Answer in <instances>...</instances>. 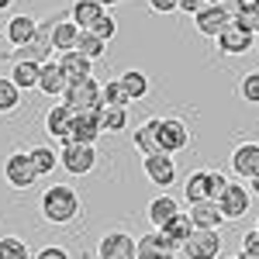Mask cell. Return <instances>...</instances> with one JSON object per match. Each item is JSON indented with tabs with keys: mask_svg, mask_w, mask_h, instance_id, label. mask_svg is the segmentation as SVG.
I'll list each match as a JSON object with an SVG mask.
<instances>
[{
	"mask_svg": "<svg viewBox=\"0 0 259 259\" xmlns=\"http://www.w3.org/2000/svg\"><path fill=\"white\" fill-rule=\"evenodd\" d=\"M159 232H162V235H166L169 242H173V245H177L180 252H183V245H187V239H190V235H194L197 228H194V221H190V214H183V211H180L177 218L169 221L166 228H159Z\"/></svg>",
	"mask_w": 259,
	"mask_h": 259,
	"instance_id": "22",
	"label": "cell"
},
{
	"mask_svg": "<svg viewBox=\"0 0 259 259\" xmlns=\"http://www.w3.org/2000/svg\"><path fill=\"white\" fill-rule=\"evenodd\" d=\"M100 135H104V107L73 111V132L66 145H94Z\"/></svg>",
	"mask_w": 259,
	"mask_h": 259,
	"instance_id": "2",
	"label": "cell"
},
{
	"mask_svg": "<svg viewBox=\"0 0 259 259\" xmlns=\"http://www.w3.org/2000/svg\"><path fill=\"white\" fill-rule=\"evenodd\" d=\"M256 232H259V221H256Z\"/></svg>",
	"mask_w": 259,
	"mask_h": 259,
	"instance_id": "46",
	"label": "cell"
},
{
	"mask_svg": "<svg viewBox=\"0 0 259 259\" xmlns=\"http://www.w3.org/2000/svg\"><path fill=\"white\" fill-rule=\"evenodd\" d=\"M124 124H128L124 107H104V132H121Z\"/></svg>",
	"mask_w": 259,
	"mask_h": 259,
	"instance_id": "34",
	"label": "cell"
},
{
	"mask_svg": "<svg viewBox=\"0 0 259 259\" xmlns=\"http://www.w3.org/2000/svg\"><path fill=\"white\" fill-rule=\"evenodd\" d=\"M249 194H252V197H259V177L249 180Z\"/></svg>",
	"mask_w": 259,
	"mask_h": 259,
	"instance_id": "42",
	"label": "cell"
},
{
	"mask_svg": "<svg viewBox=\"0 0 259 259\" xmlns=\"http://www.w3.org/2000/svg\"><path fill=\"white\" fill-rule=\"evenodd\" d=\"M62 104L73 107V111H90V107H104L100 100V83L90 76V80H80V83H69L66 94H62Z\"/></svg>",
	"mask_w": 259,
	"mask_h": 259,
	"instance_id": "4",
	"label": "cell"
},
{
	"mask_svg": "<svg viewBox=\"0 0 259 259\" xmlns=\"http://www.w3.org/2000/svg\"><path fill=\"white\" fill-rule=\"evenodd\" d=\"M59 166L73 177H87L97 166V152H94V145H62Z\"/></svg>",
	"mask_w": 259,
	"mask_h": 259,
	"instance_id": "7",
	"label": "cell"
},
{
	"mask_svg": "<svg viewBox=\"0 0 259 259\" xmlns=\"http://www.w3.org/2000/svg\"><path fill=\"white\" fill-rule=\"evenodd\" d=\"M97 259H139V239L128 232H107L97 242Z\"/></svg>",
	"mask_w": 259,
	"mask_h": 259,
	"instance_id": "6",
	"label": "cell"
},
{
	"mask_svg": "<svg viewBox=\"0 0 259 259\" xmlns=\"http://www.w3.org/2000/svg\"><path fill=\"white\" fill-rule=\"evenodd\" d=\"M38 35V18H31V14H18V18L7 21V41L21 49V45H28V41Z\"/></svg>",
	"mask_w": 259,
	"mask_h": 259,
	"instance_id": "15",
	"label": "cell"
},
{
	"mask_svg": "<svg viewBox=\"0 0 259 259\" xmlns=\"http://www.w3.org/2000/svg\"><path fill=\"white\" fill-rule=\"evenodd\" d=\"M45 132L56 135V139H62V145H66V142H69V132H73V107L56 104V107L45 114Z\"/></svg>",
	"mask_w": 259,
	"mask_h": 259,
	"instance_id": "16",
	"label": "cell"
},
{
	"mask_svg": "<svg viewBox=\"0 0 259 259\" xmlns=\"http://www.w3.org/2000/svg\"><path fill=\"white\" fill-rule=\"evenodd\" d=\"M100 18H104V7H100L97 0H76V4H73V14H69V21H73L80 31H94L100 24Z\"/></svg>",
	"mask_w": 259,
	"mask_h": 259,
	"instance_id": "18",
	"label": "cell"
},
{
	"mask_svg": "<svg viewBox=\"0 0 259 259\" xmlns=\"http://www.w3.org/2000/svg\"><path fill=\"white\" fill-rule=\"evenodd\" d=\"M76 41H80V28L73 24V21H56V28H52V49H59V52H73L76 49Z\"/></svg>",
	"mask_w": 259,
	"mask_h": 259,
	"instance_id": "23",
	"label": "cell"
},
{
	"mask_svg": "<svg viewBox=\"0 0 259 259\" xmlns=\"http://www.w3.org/2000/svg\"><path fill=\"white\" fill-rule=\"evenodd\" d=\"M100 7H111V4H121V0H97Z\"/></svg>",
	"mask_w": 259,
	"mask_h": 259,
	"instance_id": "43",
	"label": "cell"
},
{
	"mask_svg": "<svg viewBox=\"0 0 259 259\" xmlns=\"http://www.w3.org/2000/svg\"><path fill=\"white\" fill-rule=\"evenodd\" d=\"M180 214V200L169 197V194H159V197L149 204V221H152V228L159 232V228H166L169 221Z\"/></svg>",
	"mask_w": 259,
	"mask_h": 259,
	"instance_id": "19",
	"label": "cell"
},
{
	"mask_svg": "<svg viewBox=\"0 0 259 259\" xmlns=\"http://www.w3.org/2000/svg\"><path fill=\"white\" fill-rule=\"evenodd\" d=\"M207 173L211 169H197V173H190L187 183H183V197L187 204L194 207V204H204V200H211V183H207Z\"/></svg>",
	"mask_w": 259,
	"mask_h": 259,
	"instance_id": "21",
	"label": "cell"
},
{
	"mask_svg": "<svg viewBox=\"0 0 259 259\" xmlns=\"http://www.w3.org/2000/svg\"><path fill=\"white\" fill-rule=\"evenodd\" d=\"M118 80H121V87H124L128 100H142L149 94V76H145L142 69H128V73H121Z\"/></svg>",
	"mask_w": 259,
	"mask_h": 259,
	"instance_id": "24",
	"label": "cell"
},
{
	"mask_svg": "<svg viewBox=\"0 0 259 259\" xmlns=\"http://www.w3.org/2000/svg\"><path fill=\"white\" fill-rule=\"evenodd\" d=\"M21 104V90L11 76H0V114H11Z\"/></svg>",
	"mask_w": 259,
	"mask_h": 259,
	"instance_id": "30",
	"label": "cell"
},
{
	"mask_svg": "<svg viewBox=\"0 0 259 259\" xmlns=\"http://www.w3.org/2000/svg\"><path fill=\"white\" fill-rule=\"evenodd\" d=\"M11 4H14V0H0V11H7V7H11Z\"/></svg>",
	"mask_w": 259,
	"mask_h": 259,
	"instance_id": "44",
	"label": "cell"
},
{
	"mask_svg": "<svg viewBox=\"0 0 259 259\" xmlns=\"http://www.w3.org/2000/svg\"><path fill=\"white\" fill-rule=\"evenodd\" d=\"M239 94L245 104H259V69H252V73H245L239 83Z\"/></svg>",
	"mask_w": 259,
	"mask_h": 259,
	"instance_id": "33",
	"label": "cell"
},
{
	"mask_svg": "<svg viewBox=\"0 0 259 259\" xmlns=\"http://www.w3.org/2000/svg\"><path fill=\"white\" fill-rule=\"evenodd\" d=\"M145 177L152 180L156 187H173V180H177V162H173V156H166V152H159V156H145Z\"/></svg>",
	"mask_w": 259,
	"mask_h": 259,
	"instance_id": "11",
	"label": "cell"
},
{
	"mask_svg": "<svg viewBox=\"0 0 259 259\" xmlns=\"http://www.w3.org/2000/svg\"><path fill=\"white\" fill-rule=\"evenodd\" d=\"M204 7H207L204 0H180V11H187V14H194V18H197Z\"/></svg>",
	"mask_w": 259,
	"mask_h": 259,
	"instance_id": "41",
	"label": "cell"
},
{
	"mask_svg": "<svg viewBox=\"0 0 259 259\" xmlns=\"http://www.w3.org/2000/svg\"><path fill=\"white\" fill-rule=\"evenodd\" d=\"M114 31H118V24H114V18H111V14H104V18H100V24L94 28V35H97V38H104V41L114 38Z\"/></svg>",
	"mask_w": 259,
	"mask_h": 259,
	"instance_id": "37",
	"label": "cell"
},
{
	"mask_svg": "<svg viewBox=\"0 0 259 259\" xmlns=\"http://www.w3.org/2000/svg\"><path fill=\"white\" fill-rule=\"evenodd\" d=\"M135 149L142 156H159V135H156V118L145 121L139 132H135Z\"/></svg>",
	"mask_w": 259,
	"mask_h": 259,
	"instance_id": "25",
	"label": "cell"
},
{
	"mask_svg": "<svg viewBox=\"0 0 259 259\" xmlns=\"http://www.w3.org/2000/svg\"><path fill=\"white\" fill-rule=\"evenodd\" d=\"M66 87H69V80H66V73L59 69V62H45L41 73H38V90L49 94V97H59V94H66Z\"/></svg>",
	"mask_w": 259,
	"mask_h": 259,
	"instance_id": "20",
	"label": "cell"
},
{
	"mask_svg": "<svg viewBox=\"0 0 259 259\" xmlns=\"http://www.w3.org/2000/svg\"><path fill=\"white\" fill-rule=\"evenodd\" d=\"M232 173L242 180L259 177V142H242L232 152Z\"/></svg>",
	"mask_w": 259,
	"mask_h": 259,
	"instance_id": "10",
	"label": "cell"
},
{
	"mask_svg": "<svg viewBox=\"0 0 259 259\" xmlns=\"http://www.w3.org/2000/svg\"><path fill=\"white\" fill-rule=\"evenodd\" d=\"M156 135H159V152H166V156L190 145V128L180 118H156Z\"/></svg>",
	"mask_w": 259,
	"mask_h": 259,
	"instance_id": "3",
	"label": "cell"
},
{
	"mask_svg": "<svg viewBox=\"0 0 259 259\" xmlns=\"http://www.w3.org/2000/svg\"><path fill=\"white\" fill-rule=\"evenodd\" d=\"M76 52H80V56H87V59L94 62V59H100V56L107 52V41H104V38H97L94 31H80V41H76Z\"/></svg>",
	"mask_w": 259,
	"mask_h": 259,
	"instance_id": "27",
	"label": "cell"
},
{
	"mask_svg": "<svg viewBox=\"0 0 259 259\" xmlns=\"http://www.w3.org/2000/svg\"><path fill=\"white\" fill-rule=\"evenodd\" d=\"M4 177H7V183H11L14 190H28V187L38 180V169H35V162H31V152H14V156H7Z\"/></svg>",
	"mask_w": 259,
	"mask_h": 259,
	"instance_id": "5",
	"label": "cell"
},
{
	"mask_svg": "<svg viewBox=\"0 0 259 259\" xmlns=\"http://www.w3.org/2000/svg\"><path fill=\"white\" fill-rule=\"evenodd\" d=\"M0 259H28V245L18 235H4L0 239Z\"/></svg>",
	"mask_w": 259,
	"mask_h": 259,
	"instance_id": "32",
	"label": "cell"
},
{
	"mask_svg": "<svg viewBox=\"0 0 259 259\" xmlns=\"http://www.w3.org/2000/svg\"><path fill=\"white\" fill-rule=\"evenodd\" d=\"M35 259H69V252H66V249H59V245H45Z\"/></svg>",
	"mask_w": 259,
	"mask_h": 259,
	"instance_id": "40",
	"label": "cell"
},
{
	"mask_svg": "<svg viewBox=\"0 0 259 259\" xmlns=\"http://www.w3.org/2000/svg\"><path fill=\"white\" fill-rule=\"evenodd\" d=\"M59 69L66 73L69 83H80V80H90V76H94V62L87 59V56H80L76 49H73V52H62Z\"/></svg>",
	"mask_w": 259,
	"mask_h": 259,
	"instance_id": "17",
	"label": "cell"
},
{
	"mask_svg": "<svg viewBox=\"0 0 259 259\" xmlns=\"http://www.w3.org/2000/svg\"><path fill=\"white\" fill-rule=\"evenodd\" d=\"M249 204H252V194H249V187H242V183H228V190L218 197V207L225 221H239L249 214Z\"/></svg>",
	"mask_w": 259,
	"mask_h": 259,
	"instance_id": "8",
	"label": "cell"
},
{
	"mask_svg": "<svg viewBox=\"0 0 259 259\" xmlns=\"http://www.w3.org/2000/svg\"><path fill=\"white\" fill-rule=\"evenodd\" d=\"M218 49L225 52V56H245V52L252 49V35H245L239 24L232 21V24L218 35Z\"/></svg>",
	"mask_w": 259,
	"mask_h": 259,
	"instance_id": "14",
	"label": "cell"
},
{
	"mask_svg": "<svg viewBox=\"0 0 259 259\" xmlns=\"http://www.w3.org/2000/svg\"><path fill=\"white\" fill-rule=\"evenodd\" d=\"M228 24H232V18L221 11V4H207V7L197 14V31H200V35H207V38H218Z\"/></svg>",
	"mask_w": 259,
	"mask_h": 259,
	"instance_id": "13",
	"label": "cell"
},
{
	"mask_svg": "<svg viewBox=\"0 0 259 259\" xmlns=\"http://www.w3.org/2000/svg\"><path fill=\"white\" fill-rule=\"evenodd\" d=\"M187 214H190V221H194V228H200V232H218L221 225H225V214H221L218 200H204V204H194Z\"/></svg>",
	"mask_w": 259,
	"mask_h": 259,
	"instance_id": "12",
	"label": "cell"
},
{
	"mask_svg": "<svg viewBox=\"0 0 259 259\" xmlns=\"http://www.w3.org/2000/svg\"><path fill=\"white\" fill-rule=\"evenodd\" d=\"M235 259H239V256H235Z\"/></svg>",
	"mask_w": 259,
	"mask_h": 259,
	"instance_id": "48",
	"label": "cell"
},
{
	"mask_svg": "<svg viewBox=\"0 0 259 259\" xmlns=\"http://www.w3.org/2000/svg\"><path fill=\"white\" fill-rule=\"evenodd\" d=\"M183 256L187 259H218L221 256V235L218 232H194L187 245H183Z\"/></svg>",
	"mask_w": 259,
	"mask_h": 259,
	"instance_id": "9",
	"label": "cell"
},
{
	"mask_svg": "<svg viewBox=\"0 0 259 259\" xmlns=\"http://www.w3.org/2000/svg\"><path fill=\"white\" fill-rule=\"evenodd\" d=\"M235 24H239L245 35H256V31H259V11L252 7V4H245V11L235 18Z\"/></svg>",
	"mask_w": 259,
	"mask_h": 259,
	"instance_id": "35",
	"label": "cell"
},
{
	"mask_svg": "<svg viewBox=\"0 0 259 259\" xmlns=\"http://www.w3.org/2000/svg\"><path fill=\"white\" fill-rule=\"evenodd\" d=\"M38 73H41V66H35V62H14V69H11V80L18 83V90L24 94V90L38 87Z\"/></svg>",
	"mask_w": 259,
	"mask_h": 259,
	"instance_id": "26",
	"label": "cell"
},
{
	"mask_svg": "<svg viewBox=\"0 0 259 259\" xmlns=\"http://www.w3.org/2000/svg\"><path fill=\"white\" fill-rule=\"evenodd\" d=\"M31 162H35L38 177H49V173L59 166V152H52L49 145H35V149H31Z\"/></svg>",
	"mask_w": 259,
	"mask_h": 259,
	"instance_id": "28",
	"label": "cell"
},
{
	"mask_svg": "<svg viewBox=\"0 0 259 259\" xmlns=\"http://www.w3.org/2000/svg\"><path fill=\"white\" fill-rule=\"evenodd\" d=\"M149 7L159 14H169V11H180V0H149Z\"/></svg>",
	"mask_w": 259,
	"mask_h": 259,
	"instance_id": "39",
	"label": "cell"
},
{
	"mask_svg": "<svg viewBox=\"0 0 259 259\" xmlns=\"http://www.w3.org/2000/svg\"><path fill=\"white\" fill-rule=\"evenodd\" d=\"M249 4H252V7H256V11H259V0H249Z\"/></svg>",
	"mask_w": 259,
	"mask_h": 259,
	"instance_id": "45",
	"label": "cell"
},
{
	"mask_svg": "<svg viewBox=\"0 0 259 259\" xmlns=\"http://www.w3.org/2000/svg\"><path fill=\"white\" fill-rule=\"evenodd\" d=\"M214 4H221V0H214Z\"/></svg>",
	"mask_w": 259,
	"mask_h": 259,
	"instance_id": "47",
	"label": "cell"
},
{
	"mask_svg": "<svg viewBox=\"0 0 259 259\" xmlns=\"http://www.w3.org/2000/svg\"><path fill=\"white\" fill-rule=\"evenodd\" d=\"M100 100H104V107H124V104H132L128 94H124V87H121V80L104 83L100 87Z\"/></svg>",
	"mask_w": 259,
	"mask_h": 259,
	"instance_id": "31",
	"label": "cell"
},
{
	"mask_svg": "<svg viewBox=\"0 0 259 259\" xmlns=\"http://www.w3.org/2000/svg\"><path fill=\"white\" fill-rule=\"evenodd\" d=\"M207 183H211V200H218L221 194L228 190V183H232V180L225 177V173H218V169H211V173H207Z\"/></svg>",
	"mask_w": 259,
	"mask_h": 259,
	"instance_id": "36",
	"label": "cell"
},
{
	"mask_svg": "<svg viewBox=\"0 0 259 259\" xmlns=\"http://www.w3.org/2000/svg\"><path fill=\"white\" fill-rule=\"evenodd\" d=\"M139 259H177V252L162 249L159 242H156V232H149V235L139 239Z\"/></svg>",
	"mask_w": 259,
	"mask_h": 259,
	"instance_id": "29",
	"label": "cell"
},
{
	"mask_svg": "<svg viewBox=\"0 0 259 259\" xmlns=\"http://www.w3.org/2000/svg\"><path fill=\"white\" fill-rule=\"evenodd\" d=\"M245 4H249V0H221V11H225L228 18L235 21V18L242 14V11H245Z\"/></svg>",
	"mask_w": 259,
	"mask_h": 259,
	"instance_id": "38",
	"label": "cell"
},
{
	"mask_svg": "<svg viewBox=\"0 0 259 259\" xmlns=\"http://www.w3.org/2000/svg\"><path fill=\"white\" fill-rule=\"evenodd\" d=\"M80 214V197L69 183H56L41 194V218L52 225H69Z\"/></svg>",
	"mask_w": 259,
	"mask_h": 259,
	"instance_id": "1",
	"label": "cell"
}]
</instances>
